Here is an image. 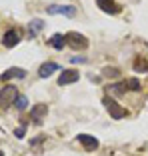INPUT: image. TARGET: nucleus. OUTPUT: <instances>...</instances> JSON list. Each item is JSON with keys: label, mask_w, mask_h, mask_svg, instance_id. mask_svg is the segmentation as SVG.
<instances>
[{"label": "nucleus", "mask_w": 148, "mask_h": 156, "mask_svg": "<svg viewBox=\"0 0 148 156\" xmlns=\"http://www.w3.org/2000/svg\"><path fill=\"white\" fill-rule=\"evenodd\" d=\"M102 74L108 76V78H118V76H120V70H118V68H104Z\"/></svg>", "instance_id": "a211bd4d"}, {"label": "nucleus", "mask_w": 148, "mask_h": 156, "mask_svg": "<svg viewBox=\"0 0 148 156\" xmlns=\"http://www.w3.org/2000/svg\"><path fill=\"white\" fill-rule=\"evenodd\" d=\"M46 112H48V108H46V104H36L30 110V116H32V120H34V124H42V118L46 116Z\"/></svg>", "instance_id": "1a4fd4ad"}, {"label": "nucleus", "mask_w": 148, "mask_h": 156, "mask_svg": "<svg viewBox=\"0 0 148 156\" xmlns=\"http://www.w3.org/2000/svg\"><path fill=\"white\" fill-rule=\"evenodd\" d=\"M102 104L106 106L108 114H110L114 120H120V118H124V116L128 114V112H126V108H122V106L118 104V102H116L112 96H104V98H102Z\"/></svg>", "instance_id": "f03ea898"}, {"label": "nucleus", "mask_w": 148, "mask_h": 156, "mask_svg": "<svg viewBox=\"0 0 148 156\" xmlns=\"http://www.w3.org/2000/svg\"><path fill=\"white\" fill-rule=\"evenodd\" d=\"M58 68H60V66L56 64V62H44V64L38 68V76H40V78H48L52 72H56Z\"/></svg>", "instance_id": "9b49d317"}, {"label": "nucleus", "mask_w": 148, "mask_h": 156, "mask_svg": "<svg viewBox=\"0 0 148 156\" xmlns=\"http://www.w3.org/2000/svg\"><path fill=\"white\" fill-rule=\"evenodd\" d=\"M48 44H50L54 50H62V48L66 46V36H64V34H60V32H58V34H52L50 40H48Z\"/></svg>", "instance_id": "f8f14e48"}, {"label": "nucleus", "mask_w": 148, "mask_h": 156, "mask_svg": "<svg viewBox=\"0 0 148 156\" xmlns=\"http://www.w3.org/2000/svg\"><path fill=\"white\" fill-rule=\"evenodd\" d=\"M18 98V88L14 84H6L0 88V108H10Z\"/></svg>", "instance_id": "f257e3e1"}, {"label": "nucleus", "mask_w": 148, "mask_h": 156, "mask_svg": "<svg viewBox=\"0 0 148 156\" xmlns=\"http://www.w3.org/2000/svg\"><path fill=\"white\" fill-rule=\"evenodd\" d=\"M96 4L100 10H104L106 14H118L120 12V6L116 4L114 0H96Z\"/></svg>", "instance_id": "0eeeda50"}, {"label": "nucleus", "mask_w": 148, "mask_h": 156, "mask_svg": "<svg viewBox=\"0 0 148 156\" xmlns=\"http://www.w3.org/2000/svg\"><path fill=\"white\" fill-rule=\"evenodd\" d=\"M0 156H4V154H2V150H0Z\"/></svg>", "instance_id": "4be33fe9"}, {"label": "nucleus", "mask_w": 148, "mask_h": 156, "mask_svg": "<svg viewBox=\"0 0 148 156\" xmlns=\"http://www.w3.org/2000/svg\"><path fill=\"white\" fill-rule=\"evenodd\" d=\"M14 106L18 108V110H24L28 106V98L26 96H22V94H18V98H16V102H14Z\"/></svg>", "instance_id": "dca6fc26"}, {"label": "nucleus", "mask_w": 148, "mask_h": 156, "mask_svg": "<svg viewBox=\"0 0 148 156\" xmlns=\"http://www.w3.org/2000/svg\"><path fill=\"white\" fill-rule=\"evenodd\" d=\"M24 76H26V70H24V68H16V66H14V68H8L4 74H0V80L6 82V80H10V78H24Z\"/></svg>", "instance_id": "9d476101"}, {"label": "nucleus", "mask_w": 148, "mask_h": 156, "mask_svg": "<svg viewBox=\"0 0 148 156\" xmlns=\"http://www.w3.org/2000/svg\"><path fill=\"white\" fill-rule=\"evenodd\" d=\"M106 90L110 92V96L112 94H114V96H120V94H124V92L128 90V86H126V80H122V82H118V84H110Z\"/></svg>", "instance_id": "4468645a"}, {"label": "nucleus", "mask_w": 148, "mask_h": 156, "mask_svg": "<svg viewBox=\"0 0 148 156\" xmlns=\"http://www.w3.org/2000/svg\"><path fill=\"white\" fill-rule=\"evenodd\" d=\"M126 86H128V90L138 92V90H140V82H138V78H130V80H126Z\"/></svg>", "instance_id": "f3484780"}, {"label": "nucleus", "mask_w": 148, "mask_h": 156, "mask_svg": "<svg viewBox=\"0 0 148 156\" xmlns=\"http://www.w3.org/2000/svg\"><path fill=\"white\" fill-rule=\"evenodd\" d=\"M42 28H44V20H40V18L30 20V24H28V36L34 38V36H36V34L42 30Z\"/></svg>", "instance_id": "ddd939ff"}, {"label": "nucleus", "mask_w": 148, "mask_h": 156, "mask_svg": "<svg viewBox=\"0 0 148 156\" xmlns=\"http://www.w3.org/2000/svg\"><path fill=\"white\" fill-rule=\"evenodd\" d=\"M20 32L18 30H6L4 32V36H2V46L4 48H14V46L20 42Z\"/></svg>", "instance_id": "20e7f679"}, {"label": "nucleus", "mask_w": 148, "mask_h": 156, "mask_svg": "<svg viewBox=\"0 0 148 156\" xmlns=\"http://www.w3.org/2000/svg\"><path fill=\"white\" fill-rule=\"evenodd\" d=\"M24 132H26V128H24V126H20V128L14 130V136H16V138H22V136H24Z\"/></svg>", "instance_id": "412c9836"}, {"label": "nucleus", "mask_w": 148, "mask_h": 156, "mask_svg": "<svg viewBox=\"0 0 148 156\" xmlns=\"http://www.w3.org/2000/svg\"><path fill=\"white\" fill-rule=\"evenodd\" d=\"M132 68H134L136 72H148V62H146V58H142V56H136Z\"/></svg>", "instance_id": "2eb2a0df"}, {"label": "nucleus", "mask_w": 148, "mask_h": 156, "mask_svg": "<svg viewBox=\"0 0 148 156\" xmlns=\"http://www.w3.org/2000/svg\"><path fill=\"white\" fill-rule=\"evenodd\" d=\"M70 62H72V64H84V62H86V58H84V56H72V58H70Z\"/></svg>", "instance_id": "6ab92c4d"}, {"label": "nucleus", "mask_w": 148, "mask_h": 156, "mask_svg": "<svg viewBox=\"0 0 148 156\" xmlns=\"http://www.w3.org/2000/svg\"><path fill=\"white\" fill-rule=\"evenodd\" d=\"M44 140H46V136H42V134H40V136H36V138H34V140H32L30 144H32V146H38V144H40V142H44Z\"/></svg>", "instance_id": "aec40b11"}, {"label": "nucleus", "mask_w": 148, "mask_h": 156, "mask_svg": "<svg viewBox=\"0 0 148 156\" xmlns=\"http://www.w3.org/2000/svg\"><path fill=\"white\" fill-rule=\"evenodd\" d=\"M76 138H78V142L82 144L88 152H90V150H96V148H98V140L94 136H90V134H78Z\"/></svg>", "instance_id": "6e6552de"}, {"label": "nucleus", "mask_w": 148, "mask_h": 156, "mask_svg": "<svg viewBox=\"0 0 148 156\" xmlns=\"http://www.w3.org/2000/svg\"><path fill=\"white\" fill-rule=\"evenodd\" d=\"M66 44L72 46L74 50H84V48H88V38L82 36V34L78 32H66Z\"/></svg>", "instance_id": "7ed1b4c3"}, {"label": "nucleus", "mask_w": 148, "mask_h": 156, "mask_svg": "<svg viewBox=\"0 0 148 156\" xmlns=\"http://www.w3.org/2000/svg\"><path fill=\"white\" fill-rule=\"evenodd\" d=\"M48 14H64V16H68V18H74L76 16V8L74 6H58V4H52L48 6Z\"/></svg>", "instance_id": "423d86ee"}, {"label": "nucleus", "mask_w": 148, "mask_h": 156, "mask_svg": "<svg viewBox=\"0 0 148 156\" xmlns=\"http://www.w3.org/2000/svg\"><path fill=\"white\" fill-rule=\"evenodd\" d=\"M80 78V72L78 70H62V74L58 76V86H66V84H72V82H76Z\"/></svg>", "instance_id": "39448f33"}]
</instances>
